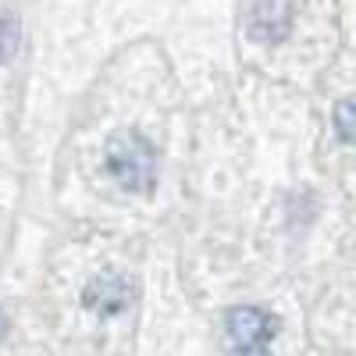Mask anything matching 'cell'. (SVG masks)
Segmentation results:
<instances>
[{
	"label": "cell",
	"mask_w": 356,
	"mask_h": 356,
	"mask_svg": "<svg viewBox=\"0 0 356 356\" xmlns=\"http://www.w3.org/2000/svg\"><path fill=\"white\" fill-rule=\"evenodd\" d=\"M107 168L132 193H150L157 182V150L136 129H122L107 139Z\"/></svg>",
	"instance_id": "1"
},
{
	"label": "cell",
	"mask_w": 356,
	"mask_h": 356,
	"mask_svg": "<svg viewBox=\"0 0 356 356\" xmlns=\"http://www.w3.org/2000/svg\"><path fill=\"white\" fill-rule=\"evenodd\" d=\"M4 335H8V317H4V310H0V342H4Z\"/></svg>",
	"instance_id": "7"
},
{
	"label": "cell",
	"mask_w": 356,
	"mask_h": 356,
	"mask_svg": "<svg viewBox=\"0 0 356 356\" xmlns=\"http://www.w3.org/2000/svg\"><path fill=\"white\" fill-rule=\"evenodd\" d=\"M225 332L235 349H264V342L275 335V317L260 307H235L225 317Z\"/></svg>",
	"instance_id": "2"
},
{
	"label": "cell",
	"mask_w": 356,
	"mask_h": 356,
	"mask_svg": "<svg viewBox=\"0 0 356 356\" xmlns=\"http://www.w3.org/2000/svg\"><path fill=\"white\" fill-rule=\"evenodd\" d=\"M82 300L89 310H100V314H118L132 303V282L122 271H100L93 282L86 285Z\"/></svg>",
	"instance_id": "3"
},
{
	"label": "cell",
	"mask_w": 356,
	"mask_h": 356,
	"mask_svg": "<svg viewBox=\"0 0 356 356\" xmlns=\"http://www.w3.org/2000/svg\"><path fill=\"white\" fill-rule=\"evenodd\" d=\"M292 29V8L282 0H260L250 11V36L260 43H282Z\"/></svg>",
	"instance_id": "4"
},
{
	"label": "cell",
	"mask_w": 356,
	"mask_h": 356,
	"mask_svg": "<svg viewBox=\"0 0 356 356\" xmlns=\"http://www.w3.org/2000/svg\"><path fill=\"white\" fill-rule=\"evenodd\" d=\"M232 356H267V353L264 349H235Z\"/></svg>",
	"instance_id": "6"
},
{
	"label": "cell",
	"mask_w": 356,
	"mask_h": 356,
	"mask_svg": "<svg viewBox=\"0 0 356 356\" xmlns=\"http://www.w3.org/2000/svg\"><path fill=\"white\" fill-rule=\"evenodd\" d=\"M335 132L342 143H356V97H342L335 104Z\"/></svg>",
	"instance_id": "5"
}]
</instances>
